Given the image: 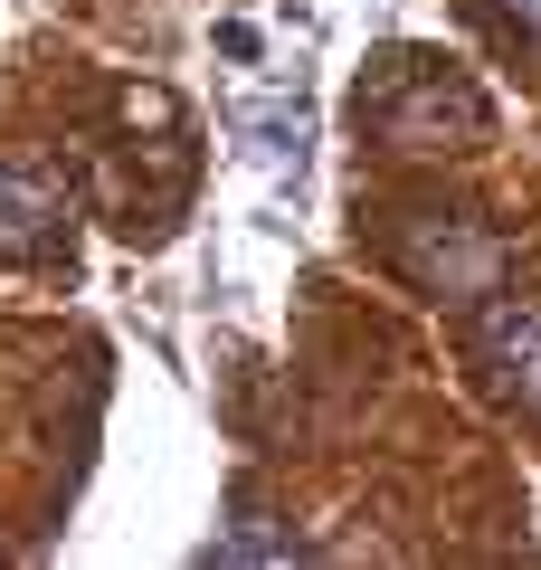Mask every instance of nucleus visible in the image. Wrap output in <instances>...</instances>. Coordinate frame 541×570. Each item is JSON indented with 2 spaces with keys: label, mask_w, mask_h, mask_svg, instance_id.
I'll return each mask as SVG.
<instances>
[{
  "label": "nucleus",
  "mask_w": 541,
  "mask_h": 570,
  "mask_svg": "<svg viewBox=\"0 0 541 570\" xmlns=\"http://www.w3.org/2000/svg\"><path fill=\"white\" fill-rule=\"evenodd\" d=\"M361 134L390 142V153H475L494 134V105L437 58H381L361 77Z\"/></svg>",
  "instance_id": "nucleus-1"
},
{
  "label": "nucleus",
  "mask_w": 541,
  "mask_h": 570,
  "mask_svg": "<svg viewBox=\"0 0 541 570\" xmlns=\"http://www.w3.org/2000/svg\"><path fill=\"white\" fill-rule=\"evenodd\" d=\"M381 257L400 266L419 295H437V305H484V295H503V276H513V247H503L475 209H446V200L381 209Z\"/></svg>",
  "instance_id": "nucleus-2"
},
{
  "label": "nucleus",
  "mask_w": 541,
  "mask_h": 570,
  "mask_svg": "<svg viewBox=\"0 0 541 570\" xmlns=\"http://www.w3.org/2000/svg\"><path fill=\"white\" fill-rule=\"evenodd\" d=\"M475 371L494 381V400L541 409V305L532 295H484L475 305Z\"/></svg>",
  "instance_id": "nucleus-3"
},
{
  "label": "nucleus",
  "mask_w": 541,
  "mask_h": 570,
  "mask_svg": "<svg viewBox=\"0 0 541 570\" xmlns=\"http://www.w3.org/2000/svg\"><path fill=\"white\" fill-rule=\"evenodd\" d=\"M58 228H67V200L39 181V171L0 163V257H48Z\"/></svg>",
  "instance_id": "nucleus-4"
},
{
  "label": "nucleus",
  "mask_w": 541,
  "mask_h": 570,
  "mask_svg": "<svg viewBox=\"0 0 541 570\" xmlns=\"http://www.w3.org/2000/svg\"><path fill=\"white\" fill-rule=\"evenodd\" d=\"M209 561H295V532H276V513L238 494V532H219Z\"/></svg>",
  "instance_id": "nucleus-5"
},
{
  "label": "nucleus",
  "mask_w": 541,
  "mask_h": 570,
  "mask_svg": "<svg viewBox=\"0 0 541 570\" xmlns=\"http://www.w3.org/2000/svg\"><path fill=\"white\" fill-rule=\"evenodd\" d=\"M494 10H503V20L522 29V39H541V0H494Z\"/></svg>",
  "instance_id": "nucleus-6"
},
{
  "label": "nucleus",
  "mask_w": 541,
  "mask_h": 570,
  "mask_svg": "<svg viewBox=\"0 0 541 570\" xmlns=\"http://www.w3.org/2000/svg\"><path fill=\"white\" fill-rule=\"evenodd\" d=\"M0 561H10V551H0Z\"/></svg>",
  "instance_id": "nucleus-7"
},
{
  "label": "nucleus",
  "mask_w": 541,
  "mask_h": 570,
  "mask_svg": "<svg viewBox=\"0 0 541 570\" xmlns=\"http://www.w3.org/2000/svg\"><path fill=\"white\" fill-rule=\"evenodd\" d=\"M532 419H541V409H532Z\"/></svg>",
  "instance_id": "nucleus-8"
}]
</instances>
